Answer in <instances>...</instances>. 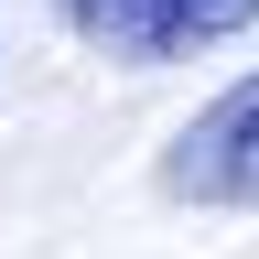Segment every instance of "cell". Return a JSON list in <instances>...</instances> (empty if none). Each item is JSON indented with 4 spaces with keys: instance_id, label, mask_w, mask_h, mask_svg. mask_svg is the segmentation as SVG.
I'll return each instance as SVG.
<instances>
[{
    "instance_id": "cell-1",
    "label": "cell",
    "mask_w": 259,
    "mask_h": 259,
    "mask_svg": "<svg viewBox=\"0 0 259 259\" xmlns=\"http://www.w3.org/2000/svg\"><path fill=\"white\" fill-rule=\"evenodd\" d=\"M54 11L76 44L119 54V65H184V54L227 44V32H248L259 0H54Z\"/></svg>"
},
{
    "instance_id": "cell-2",
    "label": "cell",
    "mask_w": 259,
    "mask_h": 259,
    "mask_svg": "<svg viewBox=\"0 0 259 259\" xmlns=\"http://www.w3.org/2000/svg\"><path fill=\"white\" fill-rule=\"evenodd\" d=\"M162 194H184V205H259V76H238L216 108H194V130L162 162Z\"/></svg>"
}]
</instances>
